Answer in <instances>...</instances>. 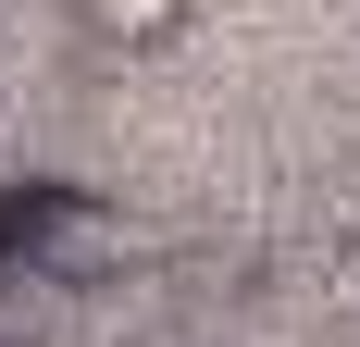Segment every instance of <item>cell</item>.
Masks as SVG:
<instances>
[{"mask_svg":"<svg viewBox=\"0 0 360 347\" xmlns=\"http://www.w3.org/2000/svg\"><path fill=\"white\" fill-rule=\"evenodd\" d=\"M75 25L100 37V50H162V37L199 25V0H75Z\"/></svg>","mask_w":360,"mask_h":347,"instance_id":"2","label":"cell"},{"mask_svg":"<svg viewBox=\"0 0 360 347\" xmlns=\"http://www.w3.org/2000/svg\"><path fill=\"white\" fill-rule=\"evenodd\" d=\"M323 298H335V310H348V322H360V223H348V236H335V248H323Z\"/></svg>","mask_w":360,"mask_h":347,"instance_id":"3","label":"cell"},{"mask_svg":"<svg viewBox=\"0 0 360 347\" xmlns=\"http://www.w3.org/2000/svg\"><path fill=\"white\" fill-rule=\"evenodd\" d=\"M0 347H13V335H0Z\"/></svg>","mask_w":360,"mask_h":347,"instance_id":"4","label":"cell"},{"mask_svg":"<svg viewBox=\"0 0 360 347\" xmlns=\"http://www.w3.org/2000/svg\"><path fill=\"white\" fill-rule=\"evenodd\" d=\"M137 261V223L75 186V174H25L0 186V285H112Z\"/></svg>","mask_w":360,"mask_h":347,"instance_id":"1","label":"cell"}]
</instances>
